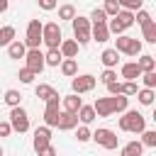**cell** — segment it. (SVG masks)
Instances as JSON below:
<instances>
[{"mask_svg":"<svg viewBox=\"0 0 156 156\" xmlns=\"http://www.w3.org/2000/svg\"><path fill=\"white\" fill-rule=\"evenodd\" d=\"M119 129L122 132H129V134H141L144 129H146V117L141 115V112H136V110H124L122 112V117H119Z\"/></svg>","mask_w":156,"mask_h":156,"instance_id":"1","label":"cell"},{"mask_svg":"<svg viewBox=\"0 0 156 156\" xmlns=\"http://www.w3.org/2000/svg\"><path fill=\"white\" fill-rule=\"evenodd\" d=\"M63 34H61V27L58 22H46L41 24V44H46V49H58Z\"/></svg>","mask_w":156,"mask_h":156,"instance_id":"2","label":"cell"},{"mask_svg":"<svg viewBox=\"0 0 156 156\" xmlns=\"http://www.w3.org/2000/svg\"><path fill=\"white\" fill-rule=\"evenodd\" d=\"M10 127H12V132H20V134H24V132H29V115H27V110L22 107V105H15V107H10Z\"/></svg>","mask_w":156,"mask_h":156,"instance_id":"3","label":"cell"},{"mask_svg":"<svg viewBox=\"0 0 156 156\" xmlns=\"http://www.w3.org/2000/svg\"><path fill=\"white\" fill-rule=\"evenodd\" d=\"M71 24H73V37H76V44H78V46H85V44L90 41V20H88V17L76 15V17L71 20Z\"/></svg>","mask_w":156,"mask_h":156,"instance_id":"4","label":"cell"},{"mask_svg":"<svg viewBox=\"0 0 156 156\" xmlns=\"http://www.w3.org/2000/svg\"><path fill=\"white\" fill-rule=\"evenodd\" d=\"M90 139H93L95 144H100L102 149H107V151H112V149H117V146H119V136H117L112 129H107V127L95 129V132L90 134Z\"/></svg>","mask_w":156,"mask_h":156,"instance_id":"5","label":"cell"},{"mask_svg":"<svg viewBox=\"0 0 156 156\" xmlns=\"http://www.w3.org/2000/svg\"><path fill=\"white\" fill-rule=\"evenodd\" d=\"M39 44H41V22L39 20H29L27 34H24V46L27 49H39Z\"/></svg>","mask_w":156,"mask_h":156,"instance_id":"6","label":"cell"},{"mask_svg":"<svg viewBox=\"0 0 156 156\" xmlns=\"http://www.w3.org/2000/svg\"><path fill=\"white\" fill-rule=\"evenodd\" d=\"M95 85H98V78H95V76H90V73H83V76H73V80H71V88H73V93H76V95L90 93Z\"/></svg>","mask_w":156,"mask_h":156,"instance_id":"7","label":"cell"},{"mask_svg":"<svg viewBox=\"0 0 156 156\" xmlns=\"http://www.w3.org/2000/svg\"><path fill=\"white\" fill-rule=\"evenodd\" d=\"M24 66H27L34 76H39V73L44 71V54H41L39 49H27V54H24Z\"/></svg>","mask_w":156,"mask_h":156,"instance_id":"8","label":"cell"},{"mask_svg":"<svg viewBox=\"0 0 156 156\" xmlns=\"http://www.w3.org/2000/svg\"><path fill=\"white\" fill-rule=\"evenodd\" d=\"M49 144H51V127H46V124L37 127V129H34V139H32L34 151H39V149H44V146H49Z\"/></svg>","mask_w":156,"mask_h":156,"instance_id":"9","label":"cell"},{"mask_svg":"<svg viewBox=\"0 0 156 156\" xmlns=\"http://www.w3.org/2000/svg\"><path fill=\"white\" fill-rule=\"evenodd\" d=\"M56 127L61 129V132H71V129H76L78 127V115H73V112H58V122H56Z\"/></svg>","mask_w":156,"mask_h":156,"instance_id":"10","label":"cell"},{"mask_svg":"<svg viewBox=\"0 0 156 156\" xmlns=\"http://www.w3.org/2000/svg\"><path fill=\"white\" fill-rule=\"evenodd\" d=\"M107 39H110V29H107V22H105V24H90V41L105 44Z\"/></svg>","mask_w":156,"mask_h":156,"instance_id":"11","label":"cell"},{"mask_svg":"<svg viewBox=\"0 0 156 156\" xmlns=\"http://www.w3.org/2000/svg\"><path fill=\"white\" fill-rule=\"evenodd\" d=\"M119 73H122V78H124V80H139L141 68H139V63H136V61H127V63H122Z\"/></svg>","mask_w":156,"mask_h":156,"instance_id":"12","label":"cell"},{"mask_svg":"<svg viewBox=\"0 0 156 156\" xmlns=\"http://www.w3.org/2000/svg\"><path fill=\"white\" fill-rule=\"evenodd\" d=\"M24 54H27V46H24V41H20V39H12V41L7 44V56H10V58L20 61V58H24Z\"/></svg>","mask_w":156,"mask_h":156,"instance_id":"13","label":"cell"},{"mask_svg":"<svg viewBox=\"0 0 156 156\" xmlns=\"http://www.w3.org/2000/svg\"><path fill=\"white\" fill-rule=\"evenodd\" d=\"M34 95H37L39 100H44V102H46V100H51V98H61V95H58V90H56V88H51L49 83H39V85L34 88Z\"/></svg>","mask_w":156,"mask_h":156,"instance_id":"14","label":"cell"},{"mask_svg":"<svg viewBox=\"0 0 156 156\" xmlns=\"http://www.w3.org/2000/svg\"><path fill=\"white\" fill-rule=\"evenodd\" d=\"M110 107H112V115H115V112H117V115H122V112L129 107V98H127V95H122V93L110 95Z\"/></svg>","mask_w":156,"mask_h":156,"instance_id":"15","label":"cell"},{"mask_svg":"<svg viewBox=\"0 0 156 156\" xmlns=\"http://www.w3.org/2000/svg\"><path fill=\"white\" fill-rule=\"evenodd\" d=\"M58 51H61L63 58H76V54H78V44H76V39H61Z\"/></svg>","mask_w":156,"mask_h":156,"instance_id":"16","label":"cell"},{"mask_svg":"<svg viewBox=\"0 0 156 156\" xmlns=\"http://www.w3.org/2000/svg\"><path fill=\"white\" fill-rule=\"evenodd\" d=\"M100 61H102L105 68H117V63H119V51H117V49H105V51L100 54Z\"/></svg>","mask_w":156,"mask_h":156,"instance_id":"17","label":"cell"},{"mask_svg":"<svg viewBox=\"0 0 156 156\" xmlns=\"http://www.w3.org/2000/svg\"><path fill=\"white\" fill-rule=\"evenodd\" d=\"M61 105H63V112H78L80 110V105H83V100L76 95V93H71V95H66V98H61Z\"/></svg>","mask_w":156,"mask_h":156,"instance_id":"18","label":"cell"},{"mask_svg":"<svg viewBox=\"0 0 156 156\" xmlns=\"http://www.w3.org/2000/svg\"><path fill=\"white\" fill-rule=\"evenodd\" d=\"M132 41H134V37L117 34V39H115V46H112V49H117L119 54H127V56H129V51H132Z\"/></svg>","mask_w":156,"mask_h":156,"instance_id":"19","label":"cell"},{"mask_svg":"<svg viewBox=\"0 0 156 156\" xmlns=\"http://www.w3.org/2000/svg\"><path fill=\"white\" fill-rule=\"evenodd\" d=\"M61 73L66 76V78H73V76H78V61L76 58H61Z\"/></svg>","mask_w":156,"mask_h":156,"instance_id":"20","label":"cell"},{"mask_svg":"<svg viewBox=\"0 0 156 156\" xmlns=\"http://www.w3.org/2000/svg\"><path fill=\"white\" fill-rule=\"evenodd\" d=\"M93 110H95V115H98V117H110V115H112L110 98H98V100H95V105H93Z\"/></svg>","mask_w":156,"mask_h":156,"instance_id":"21","label":"cell"},{"mask_svg":"<svg viewBox=\"0 0 156 156\" xmlns=\"http://www.w3.org/2000/svg\"><path fill=\"white\" fill-rule=\"evenodd\" d=\"M144 154V146H141V141H127L124 146H122V151H119V156H141Z\"/></svg>","mask_w":156,"mask_h":156,"instance_id":"22","label":"cell"},{"mask_svg":"<svg viewBox=\"0 0 156 156\" xmlns=\"http://www.w3.org/2000/svg\"><path fill=\"white\" fill-rule=\"evenodd\" d=\"M78 115V119H80V124H90V122H95V110H93V105H80V110L76 112Z\"/></svg>","mask_w":156,"mask_h":156,"instance_id":"23","label":"cell"},{"mask_svg":"<svg viewBox=\"0 0 156 156\" xmlns=\"http://www.w3.org/2000/svg\"><path fill=\"white\" fill-rule=\"evenodd\" d=\"M115 20H117L124 29H129V27L134 24V12H132V10H122V7H119V12L115 15Z\"/></svg>","mask_w":156,"mask_h":156,"instance_id":"24","label":"cell"},{"mask_svg":"<svg viewBox=\"0 0 156 156\" xmlns=\"http://www.w3.org/2000/svg\"><path fill=\"white\" fill-rule=\"evenodd\" d=\"M136 63H139V68H141V73H144V71H156V58H154L151 54H139V58H136Z\"/></svg>","mask_w":156,"mask_h":156,"instance_id":"25","label":"cell"},{"mask_svg":"<svg viewBox=\"0 0 156 156\" xmlns=\"http://www.w3.org/2000/svg\"><path fill=\"white\" fill-rule=\"evenodd\" d=\"M141 34H144V41H149V44H156V22L151 20V22L141 24Z\"/></svg>","mask_w":156,"mask_h":156,"instance_id":"26","label":"cell"},{"mask_svg":"<svg viewBox=\"0 0 156 156\" xmlns=\"http://www.w3.org/2000/svg\"><path fill=\"white\" fill-rule=\"evenodd\" d=\"M61 51L58 49H46V54H44V66H58L61 63Z\"/></svg>","mask_w":156,"mask_h":156,"instance_id":"27","label":"cell"},{"mask_svg":"<svg viewBox=\"0 0 156 156\" xmlns=\"http://www.w3.org/2000/svg\"><path fill=\"white\" fill-rule=\"evenodd\" d=\"M5 105H10V107H15V105H20L22 102V93L20 90H15V88H10V90H5Z\"/></svg>","mask_w":156,"mask_h":156,"instance_id":"28","label":"cell"},{"mask_svg":"<svg viewBox=\"0 0 156 156\" xmlns=\"http://www.w3.org/2000/svg\"><path fill=\"white\" fill-rule=\"evenodd\" d=\"M12 39H15V27H12V24L0 27V46H7Z\"/></svg>","mask_w":156,"mask_h":156,"instance_id":"29","label":"cell"},{"mask_svg":"<svg viewBox=\"0 0 156 156\" xmlns=\"http://www.w3.org/2000/svg\"><path fill=\"white\" fill-rule=\"evenodd\" d=\"M154 88H141V90H136V100L141 102V105H151L154 102Z\"/></svg>","mask_w":156,"mask_h":156,"instance_id":"30","label":"cell"},{"mask_svg":"<svg viewBox=\"0 0 156 156\" xmlns=\"http://www.w3.org/2000/svg\"><path fill=\"white\" fill-rule=\"evenodd\" d=\"M141 146L156 149V132H154V129H144V132H141Z\"/></svg>","mask_w":156,"mask_h":156,"instance_id":"31","label":"cell"},{"mask_svg":"<svg viewBox=\"0 0 156 156\" xmlns=\"http://www.w3.org/2000/svg\"><path fill=\"white\" fill-rule=\"evenodd\" d=\"M73 17H76V7L71 2H66V5L58 7V20H73Z\"/></svg>","mask_w":156,"mask_h":156,"instance_id":"32","label":"cell"},{"mask_svg":"<svg viewBox=\"0 0 156 156\" xmlns=\"http://www.w3.org/2000/svg\"><path fill=\"white\" fill-rule=\"evenodd\" d=\"M88 20H90V24H105V22H107V15L102 12V7H95Z\"/></svg>","mask_w":156,"mask_h":156,"instance_id":"33","label":"cell"},{"mask_svg":"<svg viewBox=\"0 0 156 156\" xmlns=\"http://www.w3.org/2000/svg\"><path fill=\"white\" fill-rule=\"evenodd\" d=\"M117 5H119L122 10H132V12H136V10H141L144 0H117Z\"/></svg>","mask_w":156,"mask_h":156,"instance_id":"34","label":"cell"},{"mask_svg":"<svg viewBox=\"0 0 156 156\" xmlns=\"http://www.w3.org/2000/svg\"><path fill=\"white\" fill-rule=\"evenodd\" d=\"M17 78H20V83L29 85V83H34V78H37V76H34V73H32L27 66H22V68H20V73H17Z\"/></svg>","mask_w":156,"mask_h":156,"instance_id":"35","label":"cell"},{"mask_svg":"<svg viewBox=\"0 0 156 156\" xmlns=\"http://www.w3.org/2000/svg\"><path fill=\"white\" fill-rule=\"evenodd\" d=\"M139 78H141L144 88H156V71H144Z\"/></svg>","mask_w":156,"mask_h":156,"instance_id":"36","label":"cell"},{"mask_svg":"<svg viewBox=\"0 0 156 156\" xmlns=\"http://www.w3.org/2000/svg\"><path fill=\"white\" fill-rule=\"evenodd\" d=\"M90 129H88V124H80V127H76V139L80 141V144H85V141H90Z\"/></svg>","mask_w":156,"mask_h":156,"instance_id":"37","label":"cell"},{"mask_svg":"<svg viewBox=\"0 0 156 156\" xmlns=\"http://www.w3.org/2000/svg\"><path fill=\"white\" fill-rule=\"evenodd\" d=\"M136 90H139L136 80H124V83H122V95L132 98V95H136Z\"/></svg>","mask_w":156,"mask_h":156,"instance_id":"38","label":"cell"},{"mask_svg":"<svg viewBox=\"0 0 156 156\" xmlns=\"http://www.w3.org/2000/svg\"><path fill=\"white\" fill-rule=\"evenodd\" d=\"M102 12H105L107 17H115V15L119 12V5H117V0H105V5H102Z\"/></svg>","mask_w":156,"mask_h":156,"instance_id":"39","label":"cell"},{"mask_svg":"<svg viewBox=\"0 0 156 156\" xmlns=\"http://www.w3.org/2000/svg\"><path fill=\"white\" fill-rule=\"evenodd\" d=\"M134 22H136V24L141 27V24H146V22H151V15H149L146 10H136V12H134Z\"/></svg>","mask_w":156,"mask_h":156,"instance_id":"40","label":"cell"},{"mask_svg":"<svg viewBox=\"0 0 156 156\" xmlns=\"http://www.w3.org/2000/svg\"><path fill=\"white\" fill-rule=\"evenodd\" d=\"M100 80L107 85V83H112V80H117V71L115 68H105L102 73H100Z\"/></svg>","mask_w":156,"mask_h":156,"instance_id":"41","label":"cell"},{"mask_svg":"<svg viewBox=\"0 0 156 156\" xmlns=\"http://www.w3.org/2000/svg\"><path fill=\"white\" fill-rule=\"evenodd\" d=\"M39 7L46 10V12H49V10H56V7H58V0H39Z\"/></svg>","mask_w":156,"mask_h":156,"instance_id":"42","label":"cell"},{"mask_svg":"<svg viewBox=\"0 0 156 156\" xmlns=\"http://www.w3.org/2000/svg\"><path fill=\"white\" fill-rule=\"evenodd\" d=\"M107 93H110V95H117V93H122V83H119V80H112V83H107Z\"/></svg>","mask_w":156,"mask_h":156,"instance_id":"43","label":"cell"},{"mask_svg":"<svg viewBox=\"0 0 156 156\" xmlns=\"http://www.w3.org/2000/svg\"><path fill=\"white\" fill-rule=\"evenodd\" d=\"M37 156H56V146H54V144H49V146L39 149V151H37Z\"/></svg>","mask_w":156,"mask_h":156,"instance_id":"44","label":"cell"},{"mask_svg":"<svg viewBox=\"0 0 156 156\" xmlns=\"http://www.w3.org/2000/svg\"><path fill=\"white\" fill-rule=\"evenodd\" d=\"M10 134H12L10 122H2V119H0V139H2V136H10Z\"/></svg>","mask_w":156,"mask_h":156,"instance_id":"45","label":"cell"},{"mask_svg":"<svg viewBox=\"0 0 156 156\" xmlns=\"http://www.w3.org/2000/svg\"><path fill=\"white\" fill-rule=\"evenodd\" d=\"M139 54H141V41L134 39V41H132V51H129V56H139Z\"/></svg>","mask_w":156,"mask_h":156,"instance_id":"46","label":"cell"},{"mask_svg":"<svg viewBox=\"0 0 156 156\" xmlns=\"http://www.w3.org/2000/svg\"><path fill=\"white\" fill-rule=\"evenodd\" d=\"M7 7H10V0H0V15L7 12Z\"/></svg>","mask_w":156,"mask_h":156,"instance_id":"47","label":"cell"},{"mask_svg":"<svg viewBox=\"0 0 156 156\" xmlns=\"http://www.w3.org/2000/svg\"><path fill=\"white\" fill-rule=\"evenodd\" d=\"M0 156H2V146H0Z\"/></svg>","mask_w":156,"mask_h":156,"instance_id":"48","label":"cell"}]
</instances>
